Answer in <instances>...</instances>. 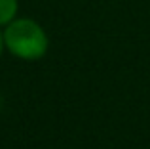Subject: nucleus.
I'll use <instances>...</instances> for the list:
<instances>
[{"instance_id": "nucleus-1", "label": "nucleus", "mask_w": 150, "mask_h": 149, "mask_svg": "<svg viewBox=\"0 0 150 149\" xmlns=\"http://www.w3.org/2000/svg\"><path fill=\"white\" fill-rule=\"evenodd\" d=\"M6 52L21 61H38L48 54L50 38L46 29L33 17H15L2 29Z\"/></svg>"}, {"instance_id": "nucleus-2", "label": "nucleus", "mask_w": 150, "mask_h": 149, "mask_svg": "<svg viewBox=\"0 0 150 149\" xmlns=\"http://www.w3.org/2000/svg\"><path fill=\"white\" fill-rule=\"evenodd\" d=\"M19 17V0H0V29Z\"/></svg>"}, {"instance_id": "nucleus-3", "label": "nucleus", "mask_w": 150, "mask_h": 149, "mask_svg": "<svg viewBox=\"0 0 150 149\" xmlns=\"http://www.w3.org/2000/svg\"><path fill=\"white\" fill-rule=\"evenodd\" d=\"M4 50H6V46H4V34H2V29H0V57H2Z\"/></svg>"}, {"instance_id": "nucleus-4", "label": "nucleus", "mask_w": 150, "mask_h": 149, "mask_svg": "<svg viewBox=\"0 0 150 149\" xmlns=\"http://www.w3.org/2000/svg\"><path fill=\"white\" fill-rule=\"evenodd\" d=\"M0 109H2V96H0Z\"/></svg>"}]
</instances>
